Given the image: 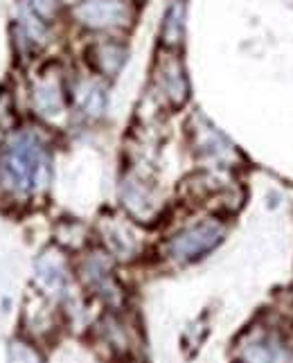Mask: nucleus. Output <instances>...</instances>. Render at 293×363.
Listing matches in <instances>:
<instances>
[{
	"mask_svg": "<svg viewBox=\"0 0 293 363\" xmlns=\"http://www.w3.org/2000/svg\"><path fill=\"white\" fill-rule=\"evenodd\" d=\"M158 79L162 84L165 93H167L176 104H181L185 99V95H187V84H185V77H183L181 64H178L176 59L165 61V64L158 68Z\"/></svg>",
	"mask_w": 293,
	"mask_h": 363,
	"instance_id": "20e7f679",
	"label": "nucleus"
},
{
	"mask_svg": "<svg viewBox=\"0 0 293 363\" xmlns=\"http://www.w3.org/2000/svg\"><path fill=\"white\" fill-rule=\"evenodd\" d=\"M77 16L91 28H109L120 23L124 9L118 0H88L77 9Z\"/></svg>",
	"mask_w": 293,
	"mask_h": 363,
	"instance_id": "7ed1b4c3",
	"label": "nucleus"
},
{
	"mask_svg": "<svg viewBox=\"0 0 293 363\" xmlns=\"http://www.w3.org/2000/svg\"><path fill=\"white\" fill-rule=\"evenodd\" d=\"M95 55H97L95 66L106 74L118 72L120 66L124 64V50L116 43H104V45L95 48Z\"/></svg>",
	"mask_w": 293,
	"mask_h": 363,
	"instance_id": "39448f33",
	"label": "nucleus"
},
{
	"mask_svg": "<svg viewBox=\"0 0 293 363\" xmlns=\"http://www.w3.org/2000/svg\"><path fill=\"white\" fill-rule=\"evenodd\" d=\"M28 5H30V9L34 11L36 16H41V18H52L55 16V9H57V5H55V0H28Z\"/></svg>",
	"mask_w": 293,
	"mask_h": 363,
	"instance_id": "6e6552de",
	"label": "nucleus"
},
{
	"mask_svg": "<svg viewBox=\"0 0 293 363\" xmlns=\"http://www.w3.org/2000/svg\"><path fill=\"white\" fill-rule=\"evenodd\" d=\"M140 3H143V0H140Z\"/></svg>",
	"mask_w": 293,
	"mask_h": 363,
	"instance_id": "1a4fd4ad",
	"label": "nucleus"
},
{
	"mask_svg": "<svg viewBox=\"0 0 293 363\" xmlns=\"http://www.w3.org/2000/svg\"><path fill=\"white\" fill-rule=\"evenodd\" d=\"M5 172L18 190H32L43 174V147L32 133H21L5 152Z\"/></svg>",
	"mask_w": 293,
	"mask_h": 363,
	"instance_id": "f257e3e1",
	"label": "nucleus"
},
{
	"mask_svg": "<svg viewBox=\"0 0 293 363\" xmlns=\"http://www.w3.org/2000/svg\"><path fill=\"white\" fill-rule=\"evenodd\" d=\"M16 124V113H14V104H11V95L9 91H0V129L11 131Z\"/></svg>",
	"mask_w": 293,
	"mask_h": 363,
	"instance_id": "0eeeda50",
	"label": "nucleus"
},
{
	"mask_svg": "<svg viewBox=\"0 0 293 363\" xmlns=\"http://www.w3.org/2000/svg\"><path fill=\"white\" fill-rule=\"evenodd\" d=\"M162 36L167 45H176L181 41V36H183V3L181 0H174V5L170 7L167 18H165Z\"/></svg>",
	"mask_w": 293,
	"mask_h": 363,
	"instance_id": "423d86ee",
	"label": "nucleus"
},
{
	"mask_svg": "<svg viewBox=\"0 0 293 363\" xmlns=\"http://www.w3.org/2000/svg\"><path fill=\"white\" fill-rule=\"evenodd\" d=\"M221 237V228L216 223H199V226L185 230L183 235H178L172 250L176 257H197L199 253H206L210 250Z\"/></svg>",
	"mask_w": 293,
	"mask_h": 363,
	"instance_id": "f03ea898",
	"label": "nucleus"
}]
</instances>
